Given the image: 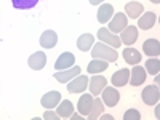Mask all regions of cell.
I'll return each mask as SVG.
<instances>
[{"instance_id": "7402d4cb", "label": "cell", "mask_w": 160, "mask_h": 120, "mask_svg": "<svg viewBox=\"0 0 160 120\" xmlns=\"http://www.w3.org/2000/svg\"><path fill=\"white\" fill-rule=\"evenodd\" d=\"M109 68V64H108V61H102V59H93L90 64H88V72L90 74H101V72H104L106 69Z\"/></svg>"}, {"instance_id": "30bf717a", "label": "cell", "mask_w": 160, "mask_h": 120, "mask_svg": "<svg viewBox=\"0 0 160 120\" xmlns=\"http://www.w3.org/2000/svg\"><path fill=\"white\" fill-rule=\"evenodd\" d=\"M59 102H61V93L59 91H50V93H47V95H43L42 99H40V104L47 109L56 108Z\"/></svg>"}, {"instance_id": "4fadbf2b", "label": "cell", "mask_w": 160, "mask_h": 120, "mask_svg": "<svg viewBox=\"0 0 160 120\" xmlns=\"http://www.w3.org/2000/svg\"><path fill=\"white\" fill-rule=\"evenodd\" d=\"M74 64H75V56L72 55V53H62V55L56 59L55 68H56L58 71H62V69H69V68H72Z\"/></svg>"}, {"instance_id": "1f68e13d", "label": "cell", "mask_w": 160, "mask_h": 120, "mask_svg": "<svg viewBox=\"0 0 160 120\" xmlns=\"http://www.w3.org/2000/svg\"><path fill=\"white\" fill-rule=\"evenodd\" d=\"M151 2H152V3H158V2H160V0H151Z\"/></svg>"}, {"instance_id": "8992f818", "label": "cell", "mask_w": 160, "mask_h": 120, "mask_svg": "<svg viewBox=\"0 0 160 120\" xmlns=\"http://www.w3.org/2000/svg\"><path fill=\"white\" fill-rule=\"evenodd\" d=\"M28 64H29V68L34 69V71H42L45 68V64H47V55L43 51H35L34 55L29 56Z\"/></svg>"}, {"instance_id": "8fae6325", "label": "cell", "mask_w": 160, "mask_h": 120, "mask_svg": "<svg viewBox=\"0 0 160 120\" xmlns=\"http://www.w3.org/2000/svg\"><path fill=\"white\" fill-rule=\"evenodd\" d=\"M108 85V80H106V77H101L98 74H95V77L90 78V93L93 96H98L99 93L104 90V87Z\"/></svg>"}, {"instance_id": "ffe728a7", "label": "cell", "mask_w": 160, "mask_h": 120, "mask_svg": "<svg viewBox=\"0 0 160 120\" xmlns=\"http://www.w3.org/2000/svg\"><path fill=\"white\" fill-rule=\"evenodd\" d=\"M142 10H144V7L139 2H130V3L125 5V15L131 19H136V18H139Z\"/></svg>"}, {"instance_id": "2e32d148", "label": "cell", "mask_w": 160, "mask_h": 120, "mask_svg": "<svg viewBox=\"0 0 160 120\" xmlns=\"http://www.w3.org/2000/svg\"><path fill=\"white\" fill-rule=\"evenodd\" d=\"M155 21H157L155 13H154V11H148V13H144V15L139 18V21H138V28L142 29V31H148V29H151L152 26L155 24Z\"/></svg>"}, {"instance_id": "5b68a950", "label": "cell", "mask_w": 160, "mask_h": 120, "mask_svg": "<svg viewBox=\"0 0 160 120\" xmlns=\"http://www.w3.org/2000/svg\"><path fill=\"white\" fill-rule=\"evenodd\" d=\"M87 85H88V77L78 74L77 77H74L72 80H69L68 90H69V93H82V91L87 90Z\"/></svg>"}, {"instance_id": "4dcf8cb0", "label": "cell", "mask_w": 160, "mask_h": 120, "mask_svg": "<svg viewBox=\"0 0 160 120\" xmlns=\"http://www.w3.org/2000/svg\"><path fill=\"white\" fill-rule=\"evenodd\" d=\"M101 2H102V0H90V3H91V5H99Z\"/></svg>"}, {"instance_id": "d4e9b609", "label": "cell", "mask_w": 160, "mask_h": 120, "mask_svg": "<svg viewBox=\"0 0 160 120\" xmlns=\"http://www.w3.org/2000/svg\"><path fill=\"white\" fill-rule=\"evenodd\" d=\"M123 59L128 64H139L141 62V53L135 48H127L123 51Z\"/></svg>"}, {"instance_id": "277c9868", "label": "cell", "mask_w": 160, "mask_h": 120, "mask_svg": "<svg viewBox=\"0 0 160 120\" xmlns=\"http://www.w3.org/2000/svg\"><path fill=\"white\" fill-rule=\"evenodd\" d=\"M127 26H128V21H127L125 13H115V16L109 22V31L112 34H117V32H122Z\"/></svg>"}, {"instance_id": "9c48e42d", "label": "cell", "mask_w": 160, "mask_h": 120, "mask_svg": "<svg viewBox=\"0 0 160 120\" xmlns=\"http://www.w3.org/2000/svg\"><path fill=\"white\" fill-rule=\"evenodd\" d=\"M158 98H160V91L155 85H149L142 90V101L149 106H154L158 102Z\"/></svg>"}, {"instance_id": "ba28073f", "label": "cell", "mask_w": 160, "mask_h": 120, "mask_svg": "<svg viewBox=\"0 0 160 120\" xmlns=\"http://www.w3.org/2000/svg\"><path fill=\"white\" fill-rule=\"evenodd\" d=\"M138 40V28L136 26H127V28L120 32V42L125 45H133Z\"/></svg>"}, {"instance_id": "ac0fdd59", "label": "cell", "mask_w": 160, "mask_h": 120, "mask_svg": "<svg viewBox=\"0 0 160 120\" xmlns=\"http://www.w3.org/2000/svg\"><path fill=\"white\" fill-rule=\"evenodd\" d=\"M91 104H93V95H82L77 102V109L82 115H88L90 109H91Z\"/></svg>"}, {"instance_id": "4316f807", "label": "cell", "mask_w": 160, "mask_h": 120, "mask_svg": "<svg viewBox=\"0 0 160 120\" xmlns=\"http://www.w3.org/2000/svg\"><path fill=\"white\" fill-rule=\"evenodd\" d=\"M146 69L151 75H157L158 71H160V61L157 58H151L148 62H146Z\"/></svg>"}, {"instance_id": "f546056e", "label": "cell", "mask_w": 160, "mask_h": 120, "mask_svg": "<svg viewBox=\"0 0 160 120\" xmlns=\"http://www.w3.org/2000/svg\"><path fill=\"white\" fill-rule=\"evenodd\" d=\"M69 118H72V120H82V118H83V115H82V114L77 115V114H74V112H72V115H71Z\"/></svg>"}, {"instance_id": "3957f363", "label": "cell", "mask_w": 160, "mask_h": 120, "mask_svg": "<svg viewBox=\"0 0 160 120\" xmlns=\"http://www.w3.org/2000/svg\"><path fill=\"white\" fill-rule=\"evenodd\" d=\"M80 74V66H72V68L69 69H62V71H58L55 72V77L59 83H66V82H69V80H72L74 77H77Z\"/></svg>"}, {"instance_id": "e0dca14e", "label": "cell", "mask_w": 160, "mask_h": 120, "mask_svg": "<svg viewBox=\"0 0 160 120\" xmlns=\"http://www.w3.org/2000/svg\"><path fill=\"white\" fill-rule=\"evenodd\" d=\"M58 43V35L55 31H45L40 35V45L43 48H53Z\"/></svg>"}, {"instance_id": "7a4b0ae2", "label": "cell", "mask_w": 160, "mask_h": 120, "mask_svg": "<svg viewBox=\"0 0 160 120\" xmlns=\"http://www.w3.org/2000/svg\"><path fill=\"white\" fill-rule=\"evenodd\" d=\"M98 38L101 40L102 43L111 45L112 48H118L120 45H122V42H120V37H117V34H112L109 29H106V28H102V29L98 31Z\"/></svg>"}, {"instance_id": "484cf974", "label": "cell", "mask_w": 160, "mask_h": 120, "mask_svg": "<svg viewBox=\"0 0 160 120\" xmlns=\"http://www.w3.org/2000/svg\"><path fill=\"white\" fill-rule=\"evenodd\" d=\"M11 2H13V7L18 10H31L38 3V0H11Z\"/></svg>"}, {"instance_id": "44dd1931", "label": "cell", "mask_w": 160, "mask_h": 120, "mask_svg": "<svg viewBox=\"0 0 160 120\" xmlns=\"http://www.w3.org/2000/svg\"><path fill=\"white\" fill-rule=\"evenodd\" d=\"M93 43H95V37L91 34H82L80 38L77 40V48L80 51H88L93 47Z\"/></svg>"}, {"instance_id": "603a6c76", "label": "cell", "mask_w": 160, "mask_h": 120, "mask_svg": "<svg viewBox=\"0 0 160 120\" xmlns=\"http://www.w3.org/2000/svg\"><path fill=\"white\" fill-rule=\"evenodd\" d=\"M102 111H104L102 101L98 99V98H96V99L93 98V104H91V109H90V112H88V118H90V120H96V118H99L101 114H102Z\"/></svg>"}, {"instance_id": "9a60e30c", "label": "cell", "mask_w": 160, "mask_h": 120, "mask_svg": "<svg viewBox=\"0 0 160 120\" xmlns=\"http://www.w3.org/2000/svg\"><path fill=\"white\" fill-rule=\"evenodd\" d=\"M130 80V71L128 69H120L117 71L112 77H111V82L114 87H125Z\"/></svg>"}, {"instance_id": "f1b7e54d", "label": "cell", "mask_w": 160, "mask_h": 120, "mask_svg": "<svg viewBox=\"0 0 160 120\" xmlns=\"http://www.w3.org/2000/svg\"><path fill=\"white\" fill-rule=\"evenodd\" d=\"M43 118H45V120H58V118H59V115H58V114H55L53 111H50V109H48V111L43 114Z\"/></svg>"}, {"instance_id": "52a82bcc", "label": "cell", "mask_w": 160, "mask_h": 120, "mask_svg": "<svg viewBox=\"0 0 160 120\" xmlns=\"http://www.w3.org/2000/svg\"><path fill=\"white\" fill-rule=\"evenodd\" d=\"M102 101L106 102V106H109V108H114V106H117V102L120 101V93H118V90H115L114 87H104Z\"/></svg>"}, {"instance_id": "6da1fadb", "label": "cell", "mask_w": 160, "mask_h": 120, "mask_svg": "<svg viewBox=\"0 0 160 120\" xmlns=\"http://www.w3.org/2000/svg\"><path fill=\"white\" fill-rule=\"evenodd\" d=\"M91 56L95 58V59H102V61H108V62H114V61H117V58H118L115 48L104 45L102 42H101V43H96L95 47H93Z\"/></svg>"}, {"instance_id": "cb8c5ba5", "label": "cell", "mask_w": 160, "mask_h": 120, "mask_svg": "<svg viewBox=\"0 0 160 120\" xmlns=\"http://www.w3.org/2000/svg\"><path fill=\"white\" fill-rule=\"evenodd\" d=\"M72 112H74V106H72V102L68 101V99H64V101L58 106V115H59V118H69V117L72 115Z\"/></svg>"}, {"instance_id": "83f0119b", "label": "cell", "mask_w": 160, "mask_h": 120, "mask_svg": "<svg viewBox=\"0 0 160 120\" xmlns=\"http://www.w3.org/2000/svg\"><path fill=\"white\" fill-rule=\"evenodd\" d=\"M123 118H125V120H141V114H139L136 109H130V111L125 112Z\"/></svg>"}, {"instance_id": "5bb4252c", "label": "cell", "mask_w": 160, "mask_h": 120, "mask_svg": "<svg viewBox=\"0 0 160 120\" xmlns=\"http://www.w3.org/2000/svg\"><path fill=\"white\" fill-rule=\"evenodd\" d=\"M142 51H144L148 56H151V58H152V56L157 58L158 53H160V43H158V40H157V38L146 40L144 45H142Z\"/></svg>"}, {"instance_id": "7c38bea8", "label": "cell", "mask_w": 160, "mask_h": 120, "mask_svg": "<svg viewBox=\"0 0 160 120\" xmlns=\"http://www.w3.org/2000/svg\"><path fill=\"white\" fill-rule=\"evenodd\" d=\"M146 80V71L144 68H141V66H135L131 71H130V85L133 87H139L141 83H144Z\"/></svg>"}, {"instance_id": "d6986e66", "label": "cell", "mask_w": 160, "mask_h": 120, "mask_svg": "<svg viewBox=\"0 0 160 120\" xmlns=\"http://www.w3.org/2000/svg\"><path fill=\"white\" fill-rule=\"evenodd\" d=\"M114 15V7L111 3H102L98 10V21L101 24H106Z\"/></svg>"}]
</instances>
